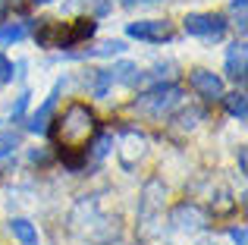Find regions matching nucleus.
<instances>
[{
  "mask_svg": "<svg viewBox=\"0 0 248 245\" xmlns=\"http://www.w3.org/2000/svg\"><path fill=\"white\" fill-rule=\"evenodd\" d=\"M230 239L236 242V245H248V233H245L242 227H232V230H230Z\"/></svg>",
  "mask_w": 248,
  "mask_h": 245,
  "instance_id": "obj_24",
  "label": "nucleus"
},
{
  "mask_svg": "<svg viewBox=\"0 0 248 245\" xmlns=\"http://www.w3.org/2000/svg\"><path fill=\"white\" fill-rule=\"evenodd\" d=\"M223 104H226V110H230L232 117H239V120H245V117H248V101H245V94H242V92L223 94Z\"/></svg>",
  "mask_w": 248,
  "mask_h": 245,
  "instance_id": "obj_15",
  "label": "nucleus"
},
{
  "mask_svg": "<svg viewBox=\"0 0 248 245\" xmlns=\"http://www.w3.org/2000/svg\"><path fill=\"white\" fill-rule=\"evenodd\" d=\"M94 29L97 25L91 19H82V22H50V19H44L41 29L35 31V38L44 47H76L79 41L94 35Z\"/></svg>",
  "mask_w": 248,
  "mask_h": 245,
  "instance_id": "obj_3",
  "label": "nucleus"
},
{
  "mask_svg": "<svg viewBox=\"0 0 248 245\" xmlns=\"http://www.w3.org/2000/svg\"><path fill=\"white\" fill-rule=\"evenodd\" d=\"M145 151H148V138L141 132L126 129V132L120 135V148H116V154H120V164L126 167V170H132V167L145 157Z\"/></svg>",
  "mask_w": 248,
  "mask_h": 245,
  "instance_id": "obj_6",
  "label": "nucleus"
},
{
  "mask_svg": "<svg viewBox=\"0 0 248 245\" xmlns=\"http://www.w3.org/2000/svg\"><path fill=\"white\" fill-rule=\"evenodd\" d=\"M182 25L192 38H201V41H220L226 31L223 16H217V13H192L182 19Z\"/></svg>",
  "mask_w": 248,
  "mask_h": 245,
  "instance_id": "obj_5",
  "label": "nucleus"
},
{
  "mask_svg": "<svg viewBox=\"0 0 248 245\" xmlns=\"http://www.w3.org/2000/svg\"><path fill=\"white\" fill-rule=\"evenodd\" d=\"M239 170L245 173V148H239Z\"/></svg>",
  "mask_w": 248,
  "mask_h": 245,
  "instance_id": "obj_27",
  "label": "nucleus"
},
{
  "mask_svg": "<svg viewBox=\"0 0 248 245\" xmlns=\"http://www.w3.org/2000/svg\"><path fill=\"white\" fill-rule=\"evenodd\" d=\"M25 35H29V25L25 22L3 25V29H0V47H3V44H13V41H22Z\"/></svg>",
  "mask_w": 248,
  "mask_h": 245,
  "instance_id": "obj_17",
  "label": "nucleus"
},
{
  "mask_svg": "<svg viewBox=\"0 0 248 245\" xmlns=\"http://www.w3.org/2000/svg\"><path fill=\"white\" fill-rule=\"evenodd\" d=\"M10 230H13V236H16L22 245H38V233H35V227H31L25 217H13Z\"/></svg>",
  "mask_w": 248,
  "mask_h": 245,
  "instance_id": "obj_12",
  "label": "nucleus"
},
{
  "mask_svg": "<svg viewBox=\"0 0 248 245\" xmlns=\"http://www.w3.org/2000/svg\"><path fill=\"white\" fill-rule=\"evenodd\" d=\"M110 76H113V82H123V85H139L141 82V69L135 63H116L110 69Z\"/></svg>",
  "mask_w": 248,
  "mask_h": 245,
  "instance_id": "obj_13",
  "label": "nucleus"
},
{
  "mask_svg": "<svg viewBox=\"0 0 248 245\" xmlns=\"http://www.w3.org/2000/svg\"><path fill=\"white\" fill-rule=\"evenodd\" d=\"M129 38H139V41H170L173 38V29L164 19H139V22L126 25Z\"/></svg>",
  "mask_w": 248,
  "mask_h": 245,
  "instance_id": "obj_8",
  "label": "nucleus"
},
{
  "mask_svg": "<svg viewBox=\"0 0 248 245\" xmlns=\"http://www.w3.org/2000/svg\"><path fill=\"white\" fill-rule=\"evenodd\" d=\"M248 73V60H245V44H232L230 50H226V76L236 82H242Z\"/></svg>",
  "mask_w": 248,
  "mask_h": 245,
  "instance_id": "obj_11",
  "label": "nucleus"
},
{
  "mask_svg": "<svg viewBox=\"0 0 248 245\" xmlns=\"http://www.w3.org/2000/svg\"><path fill=\"white\" fill-rule=\"evenodd\" d=\"M94 129H97V120L88 107L69 104L66 110H63V117L57 120L54 138H57V145H60L63 154H82L85 145H88V138L94 135Z\"/></svg>",
  "mask_w": 248,
  "mask_h": 245,
  "instance_id": "obj_1",
  "label": "nucleus"
},
{
  "mask_svg": "<svg viewBox=\"0 0 248 245\" xmlns=\"http://www.w3.org/2000/svg\"><path fill=\"white\" fill-rule=\"evenodd\" d=\"M230 13H236V16H239V29H245V0H232Z\"/></svg>",
  "mask_w": 248,
  "mask_h": 245,
  "instance_id": "obj_23",
  "label": "nucleus"
},
{
  "mask_svg": "<svg viewBox=\"0 0 248 245\" xmlns=\"http://www.w3.org/2000/svg\"><path fill=\"white\" fill-rule=\"evenodd\" d=\"M73 227L79 230L82 236H88L91 242H113L116 236H120L116 220L110 223V217L101 214L97 198H82V201L76 204L73 208Z\"/></svg>",
  "mask_w": 248,
  "mask_h": 245,
  "instance_id": "obj_2",
  "label": "nucleus"
},
{
  "mask_svg": "<svg viewBox=\"0 0 248 245\" xmlns=\"http://www.w3.org/2000/svg\"><path fill=\"white\" fill-rule=\"evenodd\" d=\"M198 120H201V110H198V107H188V110H182L173 122H176V129H179V132H186V129H195V126H198Z\"/></svg>",
  "mask_w": 248,
  "mask_h": 245,
  "instance_id": "obj_19",
  "label": "nucleus"
},
{
  "mask_svg": "<svg viewBox=\"0 0 248 245\" xmlns=\"http://www.w3.org/2000/svg\"><path fill=\"white\" fill-rule=\"evenodd\" d=\"M3 10H6V0H0V16H3Z\"/></svg>",
  "mask_w": 248,
  "mask_h": 245,
  "instance_id": "obj_28",
  "label": "nucleus"
},
{
  "mask_svg": "<svg viewBox=\"0 0 248 245\" xmlns=\"http://www.w3.org/2000/svg\"><path fill=\"white\" fill-rule=\"evenodd\" d=\"M135 3H157V0H123V6H135Z\"/></svg>",
  "mask_w": 248,
  "mask_h": 245,
  "instance_id": "obj_26",
  "label": "nucleus"
},
{
  "mask_svg": "<svg viewBox=\"0 0 248 245\" xmlns=\"http://www.w3.org/2000/svg\"><path fill=\"white\" fill-rule=\"evenodd\" d=\"M170 223H173V230H179V233H201V230L207 227V214L198 204L186 201V204H179V208H173Z\"/></svg>",
  "mask_w": 248,
  "mask_h": 245,
  "instance_id": "obj_7",
  "label": "nucleus"
},
{
  "mask_svg": "<svg viewBox=\"0 0 248 245\" xmlns=\"http://www.w3.org/2000/svg\"><path fill=\"white\" fill-rule=\"evenodd\" d=\"M179 98H182V92L176 85H157V88L145 92L135 101V110H145V113H151V117H164L170 107L179 104Z\"/></svg>",
  "mask_w": 248,
  "mask_h": 245,
  "instance_id": "obj_4",
  "label": "nucleus"
},
{
  "mask_svg": "<svg viewBox=\"0 0 248 245\" xmlns=\"http://www.w3.org/2000/svg\"><path fill=\"white\" fill-rule=\"evenodd\" d=\"M110 85H113L110 69H97V73L91 76V94H94V98H104V94L110 92Z\"/></svg>",
  "mask_w": 248,
  "mask_h": 245,
  "instance_id": "obj_16",
  "label": "nucleus"
},
{
  "mask_svg": "<svg viewBox=\"0 0 248 245\" xmlns=\"http://www.w3.org/2000/svg\"><path fill=\"white\" fill-rule=\"evenodd\" d=\"M192 88H195V92H198L204 101L223 98V82H220V76L207 73V69H195V73H192Z\"/></svg>",
  "mask_w": 248,
  "mask_h": 245,
  "instance_id": "obj_9",
  "label": "nucleus"
},
{
  "mask_svg": "<svg viewBox=\"0 0 248 245\" xmlns=\"http://www.w3.org/2000/svg\"><path fill=\"white\" fill-rule=\"evenodd\" d=\"M29 98H31L29 92H22V94H19V98H16V107H13V110H10V117H13V120H19V117H22V110H25V107H29Z\"/></svg>",
  "mask_w": 248,
  "mask_h": 245,
  "instance_id": "obj_21",
  "label": "nucleus"
},
{
  "mask_svg": "<svg viewBox=\"0 0 248 245\" xmlns=\"http://www.w3.org/2000/svg\"><path fill=\"white\" fill-rule=\"evenodd\" d=\"M110 3L113 0H69L66 10H85L88 16H104V13H110Z\"/></svg>",
  "mask_w": 248,
  "mask_h": 245,
  "instance_id": "obj_14",
  "label": "nucleus"
},
{
  "mask_svg": "<svg viewBox=\"0 0 248 245\" xmlns=\"http://www.w3.org/2000/svg\"><path fill=\"white\" fill-rule=\"evenodd\" d=\"M13 76H16V73H13V63L6 60L3 54H0V82H10Z\"/></svg>",
  "mask_w": 248,
  "mask_h": 245,
  "instance_id": "obj_22",
  "label": "nucleus"
},
{
  "mask_svg": "<svg viewBox=\"0 0 248 245\" xmlns=\"http://www.w3.org/2000/svg\"><path fill=\"white\" fill-rule=\"evenodd\" d=\"M16 164V157H13V151L10 148H0V176L3 173H10V167Z\"/></svg>",
  "mask_w": 248,
  "mask_h": 245,
  "instance_id": "obj_20",
  "label": "nucleus"
},
{
  "mask_svg": "<svg viewBox=\"0 0 248 245\" xmlns=\"http://www.w3.org/2000/svg\"><path fill=\"white\" fill-rule=\"evenodd\" d=\"M123 50H126L123 41H104L101 47H91L85 54H69V57H113V54H123Z\"/></svg>",
  "mask_w": 248,
  "mask_h": 245,
  "instance_id": "obj_18",
  "label": "nucleus"
},
{
  "mask_svg": "<svg viewBox=\"0 0 248 245\" xmlns=\"http://www.w3.org/2000/svg\"><path fill=\"white\" fill-rule=\"evenodd\" d=\"M35 3H54V0H35Z\"/></svg>",
  "mask_w": 248,
  "mask_h": 245,
  "instance_id": "obj_29",
  "label": "nucleus"
},
{
  "mask_svg": "<svg viewBox=\"0 0 248 245\" xmlns=\"http://www.w3.org/2000/svg\"><path fill=\"white\" fill-rule=\"evenodd\" d=\"M60 92H63V82H57L54 92L44 98V104L38 107L35 113H31V120H29V129H31V132H44V129H47V120H50V113H54V107H57V98H60Z\"/></svg>",
  "mask_w": 248,
  "mask_h": 245,
  "instance_id": "obj_10",
  "label": "nucleus"
},
{
  "mask_svg": "<svg viewBox=\"0 0 248 245\" xmlns=\"http://www.w3.org/2000/svg\"><path fill=\"white\" fill-rule=\"evenodd\" d=\"M107 148H110V138H107V135H104V138H101V141H97V148H94V154H97V157H101V154H107Z\"/></svg>",
  "mask_w": 248,
  "mask_h": 245,
  "instance_id": "obj_25",
  "label": "nucleus"
}]
</instances>
